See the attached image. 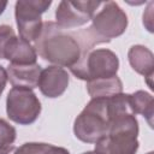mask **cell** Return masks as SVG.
I'll return each instance as SVG.
<instances>
[{"label":"cell","instance_id":"d6986e66","mask_svg":"<svg viewBox=\"0 0 154 154\" xmlns=\"http://www.w3.org/2000/svg\"><path fill=\"white\" fill-rule=\"evenodd\" d=\"M7 79H8L7 72H6V70L0 65V96H1V94H2V91H4V89H5V87H6Z\"/></svg>","mask_w":154,"mask_h":154},{"label":"cell","instance_id":"277c9868","mask_svg":"<svg viewBox=\"0 0 154 154\" xmlns=\"http://www.w3.org/2000/svg\"><path fill=\"white\" fill-rule=\"evenodd\" d=\"M118 69V57L116 53L106 48L91 49L89 53L82 55L79 60L70 67L71 72L77 78L87 82L117 76Z\"/></svg>","mask_w":154,"mask_h":154},{"label":"cell","instance_id":"7c38bea8","mask_svg":"<svg viewBox=\"0 0 154 154\" xmlns=\"http://www.w3.org/2000/svg\"><path fill=\"white\" fill-rule=\"evenodd\" d=\"M4 59L10 60V64H16V65H31L36 64L37 59V53L35 48L30 45V42L14 36L4 54Z\"/></svg>","mask_w":154,"mask_h":154},{"label":"cell","instance_id":"9a60e30c","mask_svg":"<svg viewBox=\"0 0 154 154\" xmlns=\"http://www.w3.org/2000/svg\"><path fill=\"white\" fill-rule=\"evenodd\" d=\"M16 140V129L5 119L0 118V148L12 144Z\"/></svg>","mask_w":154,"mask_h":154},{"label":"cell","instance_id":"ffe728a7","mask_svg":"<svg viewBox=\"0 0 154 154\" xmlns=\"http://www.w3.org/2000/svg\"><path fill=\"white\" fill-rule=\"evenodd\" d=\"M17 147H14L13 144H8V146H4L0 148V154H12L14 152Z\"/></svg>","mask_w":154,"mask_h":154},{"label":"cell","instance_id":"ac0fdd59","mask_svg":"<svg viewBox=\"0 0 154 154\" xmlns=\"http://www.w3.org/2000/svg\"><path fill=\"white\" fill-rule=\"evenodd\" d=\"M152 7H153V2H149V6H148V8H147V12L149 13V17L147 18V17H144L143 18V23H144V25L147 26V29H148V31H153V25H152V18H153V16H152V13H153V11H152Z\"/></svg>","mask_w":154,"mask_h":154},{"label":"cell","instance_id":"ba28073f","mask_svg":"<svg viewBox=\"0 0 154 154\" xmlns=\"http://www.w3.org/2000/svg\"><path fill=\"white\" fill-rule=\"evenodd\" d=\"M101 5L100 1H60L55 11L57 24L63 29L84 25Z\"/></svg>","mask_w":154,"mask_h":154},{"label":"cell","instance_id":"e0dca14e","mask_svg":"<svg viewBox=\"0 0 154 154\" xmlns=\"http://www.w3.org/2000/svg\"><path fill=\"white\" fill-rule=\"evenodd\" d=\"M14 31L10 25H0V59H4L5 51L10 41L14 37Z\"/></svg>","mask_w":154,"mask_h":154},{"label":"cell","instance_id":"3957f363","mask_svg":"<svg viewBox=\"0 0 154 154\" xmlns=\"http://www.w3.org/2000/svg\"><path fill=\"white\" fill-rule=\"evenodd\" d=\"M108 99H91L75 119V136L85 143H96L108 131Z\"/></svg>","mask_w":154,"mask_h":154},{"label":"cell","instance_id":"30bf717a","mask_svg":"<svg viewBox=\"0 0 154 154\" xmlns=\"http://www.w3.org/2000/svg\"><path fill=\"white\" fill-rule=\"evenodd\" d=\"M42 69L38 64L31 65H16L10 64L7 66V77L13 87L34 89L37 87L40 73Z\"/></svg>","mask_w":154,"mask_h":154},{"label":"cell","instance_id":"4fadbf2b","mask_svg":"<svg viewBox=\"0 0 154 154\" xmlns=\"http://www.w3.org/2000/svg\"><path fill=\"white\" fill-rule=\"evenodd\" d=\"M87 90L91 99H108L123 90V83L118 76L111 78H101L87 82Z\"/></svg>","mask_w":154,"mask_h":154},{"label":"cell","instance_id":"44dd1931","mask_svg":"<svg viewBox=\"0 0 154 154\" xmlns=\"http://www.w3.org/2000/svg\"><path fill=\"white\" fill-rule=\"evenodd\" d=\"M6 6H7V2L6 1H0V14L4 12V10L6 8Z\"/></svg>","mask_w":154,"mask_h":154},{"label":"cell","instance_id":"2e32d148","mask_svg":"<svg viewBox=\"0 0 154 154\" xmlns=\"http://www.w3.org/2000/svg\"><path fill=\"white\" fill-rule=\"evenodd\" d=\"M48 143H37V142H30L24 143L20 147L16 148L12 154H46Z\"/></svg>","mask_w":154,"mask_h":154},{"label":"cell","instance_id":"7a4b0ae2","mask_svg":"<svg viewBox=\"0 0 154 154\" xmlns=\"http://www.w3.org/2000/svg\"><path fill=\"white\" fill-rule=\"evenodd\" d=\"M138 123L132 112L111 117L107 134L95 143L97 154H135L138 149Z\"/></svg>","mask_w":154,"mask_h":154},{"label":"cell","instance_id":"7402d4cb","mask_svg":"<svg viewBox=\"0 0 154 154\" xmlns=\"http://www.w3.org/2000/svg\"><path fill=\"white\" fill-rule=\"evenodd\" d=\"M83 154H97L95 150H91V152H85V153H83Z\"/></svg>","mask_w":154,"mask_h":154},{"label":"cell","instance_id":"5bb4252c","mask_svg":"<svg viewBox=\"0 0 154 154\" xmlns=\"http://www.w3.org/2000/svg\"><path fill=\"white\" fill-rule=\"evenodd\" d=\"M129 102L134 114H142L148 124L153 126V96L143 90L129 94Z\"/></svg>","mask_w":154,"mask_h":154},{"label":"cell","instance_id":"8992f818","mask_svg":"<svg viewBox=\"0 0 154 154\" xmlns=\"http://www.w3.org/2000/svg\"><path fill=\"white\" fill-rule=\"evenodd\" d=\"M51 1L38 0H20L16 2L14 16L20 38L28 42H35L37 40L43 26L41 14L51 6Z\"/></svg>","mask_w":154,"mask_h":154},{"label":"cell","instance_id":"603a6c76","mask_svg":"<svg viewBox=\"0 0 154 154\" xmlns=\"http://www.w3.org/2000/svg\"><path fill=\"white\" fill-rule=\"evenodd\" d=\"M147 154H154V153H153V152H149V153H147Z\"/></svg>","mask_w":154,"mask_h":154},{"label":"cell","instance_id":"8fae6325","mask_svg":"<svg viewBox=\"0 0 154 154\" xmlns=\"http://www.w3.org/2000/svg\"><path fill=\"white\" fill-rule=\"evenodd\" d=\"M128 58L131 67L140 75L144 76L147 84L153 89V71H154V57L153 53L144 46H132L128 52Z\"/></svg>","mask_w":154,"mask_h":154},{"label":"cell","instance_id":"9c48e42d","mask_svg":"<svg viewBox=\"0 0 154 154\" xmlns=\"http://www.w3.org/2000/svg\"><path fill=\"white\" fill-rule=\"evenodd\" d=\"M69 85V73L60 66H48L40 73L37 87L41 93L51 99L63 95Z\"/></svg>","mask_w":154,"mask_h":154},{"label":"cell","instance_id":"52a82bcc","mask_svg":"<svg viewBox=\"0 0 154 154\" xmlns=\"http://www.w3.org/2000/svg\"><path fill=\"white\" fill-rule=\"evenodd\" d=\"M101 6L102 8L94 14L90 28L103 42H109L111 38L118 37L125 31L128 17L114 1L102 2Z\"/></svg>","mask_w":154,"mask_h":154},{"label":"cell","instance_id":"5b68a950","mask_svg":"<svg viewBox=\"0 0 154 154\" xmlns=\"http://www.w3.org/2000/svg\"><path fill=\"white\" fill-rule=\"evenodd\" d=\"M7 117L20 125L32 124L41 113V103L31 89L13 87L6 99Z\"/></svg>","mask_w":154,"mask_h":154},{"label":"cell","instance_id":"6da1fadb","mask_svg":"<svg viewBox=\"0 0 154 154\" xmlns=\"http://www.w3.org/2000/svg\"><path fill=\"white\" fill-rule=\"evenodd\" d=\"M34 48L42 59L60 67H72L82 55L75 31H66L51 20L43 23Z\"/></svg>","mask_w":154,"mask_h":154}]
</instances>
